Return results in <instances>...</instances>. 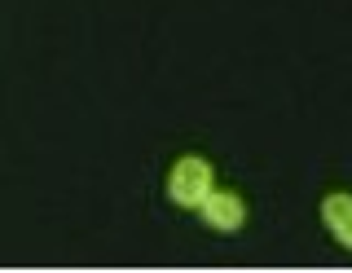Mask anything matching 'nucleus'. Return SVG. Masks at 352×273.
I'll return each mask as SVG.
<instances>
[{"instance_id": "1", "label": "nucleus", "mask_w": 352, "mask_h": 273, "mask_svg": "<svg viewBox=\"0 0 352 273\" xmlns=\"http://www.w3.org/2000/svg\"><path fill=\"white\" fill-rule=\"evenodd\" d=\"M168 194L181 207H203V199L212 194V163L198 159V155L176 159V168H172V177H168Z\"/></svg>"}, {"instance_id": "2", "label": "nucleus", "mask_w": 352, "mask_h": 273, "mask_svg": "<svg viewBox=\"0 0 352 273\" xmlns=\"http://www.w3.org/2000/svg\"><path fill=\"white\" fill-rule=\"evenodd\" d=\"M198 212H203V221L212 229H220V234H234V229H242V221H247V203L229 190H212Z\"/></svg>"}, {"instance_id": "3", "label": "nucleus", "mask_w": 352, "mask_h": 273, "mask_svg": "<svg viewBox=\"0 0 352 273\" xmlns=\"http://www.w3.org/2000/svg\"><path fill=\"white\" fill-rule=\"evenodd\" d=\"M322 221H326L330 234L352 251V194H330L322 203Z\"/></svg>"}]
</instances>
